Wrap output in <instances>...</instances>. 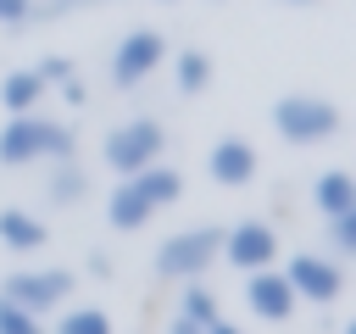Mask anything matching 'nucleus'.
<instances>
[{"label":"nucleus","instance_id":"nucleus-1","mask_svg":"<svg viewBox=\"0 0 356 334\" xmlns=\"http://www.w3.org/2000/svg\"><path fill=\"white\" fill-rule=\"evenodd\" d=\"M33 161H72V128L44 111H17L0 128V167H33Z\"/></svg>","mask_w":356,"mask_h":334},{"label":"nucleus","instance_id":"nucleus-2","mask_svg":"<svg viewBox=\"0 0 356 334\" xmlns=\"http://www.w3.org/2000/svg\"><path fill=\"white\" fill-rule=\"evenodd\" d=\"M339 106L328 100V95H312V89H295V95H278L273 100V128H278V139H289V145H323V139H334L339 134Z\"/></svg>","mask_w":356,"mask_h":334},{"label":"nucleus","instance_id":"nucleus-3","mask_svg":"<svg viewBox=\"0 0 356 334\" xmlns=\"http://www.w3.org/2000/svg\"><path fill=\"white\" fill-rule=\"evenodd\" d=\"M217 256H222V228L217 223H195V228H178V234H167L156 245V273L195 284Z\"/></svg>","mask_w":356,"mask_h":334},{"label":"nucleus","instance_id":"nucleus-4","mask_svg":"<svg viewBox=\"0 0 356 334\" xmlns=\"http://www.w3.org/2000/svg\"><path fill=\"white\" fill-rule=\"evenodd\" d=\"M161 150H167V128H161L156 117L117 122V128L106 134V145H100V156H106V167H111L117 178H134L139 167L161 161Z\"/></svg>","mask_w":356,"mask_h":334},{"label":"nucleus","instance_id":"nucleus-5","mask_svg":"<svg viewBox=\"0 0 356 334\" xmlns=\"http://www.w3.org/2000/svg\"><path fill=\"white\" fill-rule=\"evenodd\" d=\"M0 301H17L22 312H56L61 301H72V273L67 267H22L0 284Z\"/></svg>","mask_w":356,"mask_h":334},{"label":"nucleus","instance_id":"nucleus-6","mask_svg":"<svg viewBox=\"0 0 356 334\" xmlns=\"http://www.w3.org/2000/svg\"><path fill=\"white\" fill-rule=\"evenodd\" d=\"M278 273L289 278L295 301L328 306V301H339V295H345V267H339L334 256H312V250H300V256H289V262H284Z\"/></svg>","mask_w":356,"mask_h":334},{"label":"nucleus","instance_id":"nucleus-7","mask_svg":"<svg viewBox=\"0 0 356 334\" xmlns=\"http://www.w3.org/2000/svg\"><path fill=\"white\" fill-rule=\"evenodd\" d=\"M217 262H228V267H239V273H261V267H273V262H278V228L261 223V217L234 223V228L222 234V256H217Z\"/></svg>","mask_w":356,"mask_h":334},{"label":"nucleus","instance_id":"nucleus-8","mask_svg":"<svg viewBox=\"0 0 356 334\" xmlns=\"http://www.w3.org/2000/svg\"><path fill=\"white\" fill-rule=\"evenodd\" d=\"M161 61H167V39H161L156 28H134V33H122V45L111 50V84H117V89H134V84H145Z\"/></svg>","mask_w":356,"mask_h":334},{"label":"nucleus","instance_id":"nucleus-9","mask_svg":"<svg viewBox=\"0 0 356 334\" xmlns=\"http://www.w3.org/2000/svg\"><path fill=\"white\" fill-rule=\"evenodd\" d=\"M245 306L261 323H284L300 301H295V289H289V278L278 267H261V273H245Z\"/></svg>","mask_w":356,"mask_h":334},{"label":"nucleus","instance_id":"nucleus-10","mask_svg":"<svg viewBox=\"0 0 356 334\" xmlns=\"http://www.w3.org/2000/svg\"><path fill=\"white\" fill-rule=\"evenodd\" d=\"M256 167H261V156H256V145H250V139H239V134L217 139V145H211V156H206V173H211V184H222V189L250 184V178H256Z\"/></svg>","mask_w":356,"mask_h":334},{"label":"nucleus","instance_id":"nucleus-11","mask_svg":"<svg viewBox=\"0 0 356 334\" xmlns=\"http://www.w3.org/2000/svg\"><path fill=\"white\" fill-rule=\"evenodd\" d=\"M0 245H11L17 256H28V250H44V245H50V228H44L33 212L6 206V212H0Z\"/></svg>","mask_w":356,"mask_h":334},{"label":"nucleus","instance_id":"nucleus-12","mask_svg":"<svg viewBox=\"0 0 356 334\" xmlns=\"http://www.w3.org/2000/svg\"><path fill=\"white\" fill-rule=\"evenodd\" d=\"M312 206H317L323 217H345V212H356V178H350L345 167H328V173L312 184Z\"/></svg>","mask_w":356,"mask_h":334},{"label":"nucleus","instance_id":"nucleus-13","mask_svg":"<svg viewBox=\"0 0 356 334\" xmlns=\"http://www.w3.org/2000/svg\"><path fill=\"white\" fill-rule=\"evenodd\" d=\"M156 212H150V200L134 189V178H122L117 189H111V200H106V223L117 228V234H134V228H145Z\"/></svg>","mask_w":356,"mask_h":334},{"label":"nucleus","instance_id":"nucleus-14","mask_svg":"<svg viewBox=\"0 0 356 334\" xmlns=\"http://www.w3.org/2000/svg\"><path fill=\"white\" fill-rule=\"evenodd\" d=\"M134 189L150 200V212H161V206H172V200L184 195V173H178V167L150 161V167H139V173H134Z\"/></svg>","mask_w":356,"mask_h":334},{"label":"nucleus","instance_id":"nucleus-15","mask_svg":"<svg viewBox=\"0 0 356 334\" xmlns=\"http://www.w3.org/2000/svg\"><path fill=\"white\" fill-rule=\"evenodd\" d=\"M44 89H50V84H44L33 67H22V72H11V78L0 84V106H6L11 117H17V111H39V106H44Z\"/></svg>","mask_w":356,"mask_h":334},{"label":"nucleus","instance_id":"nucleus-16","mask_svg":"<svg viewBox=\"0 0 356 334\" xmlns=\"http://www.w3.org/2000/svg\"><path fill=\"white\" fill-rule=\"evenodd\" d=\"M172 72H178V89H184V95H200V89L211 84V56H206V50H178Z\"/></svg>","mask_w":356,"mask_h":334},{"label":"nucleus","instance_id":"nucleus-17","mask_svg":"<svg viewBox=\"0 0 356 334\" xmlns=\"http://www.w3.org/2000/svg\"><path fill=\"white\" fill-rule=\"evenodd\" d=\"M83 189H89V178L72 167V161H61L56 173H50V184H44V195H50V206H72V200H83Z\"/></svg>","mask_w":356,"mask_h":334},{"label":"nucleus","instance_id":"nucleus-18","mask_svg":"<svg viewBox=\"0 0 356 334\" xmlns=\"http://www.w3.org/2000/svg\"><path fill=\"white\" fill-rule=\"evenodd\" d=\"M178 317H189V323H200V328H206V323H217L222 312H217V295H211L206 284H189V289L178 295Z\"/></svg>","mask_w":356,"mask_h":334},{"label":"nucleus","instance_id":"nucleus-19","mask_svg":"<svg viewBox=\"0 0 356 334\" xmlns=\"http://www.w3.org/2000/svg\"><path fill=\"white\" fill-rule=\"evenodd\" d=\"M56 334H111V317L100 306H67L61 323H56Z\"/></svg>","mask_w":356,"mask_h":334},{"label":"nucleus","instance_id":"nucleus-20","mask_svg":"<svg viewBox=\"0 0 356 334\" xmlns=\"http://www.w3.org/2000/svg\"><path fill=\"white\" fill-rule=\"evenodd\" d=\"M0 334H44V323L33 312H22L17 301H0Z\"/></svg>","mask_w":356,"mask_h":334},{"label":"nucleus","instance_id":"nucleus-21","mask_svg":"<svg viewBox=\"0 0 356 334\" xmlns=\"http://www.w3.org/2000/svg\"><path fill=\"white\" fill-rule=\"evenodd\" d=\"M328 245H334L339 256H356V212H345V217H328Z\"/></svg>","mask_w":356,"mask_h":334},{"label":"nucleus","instance_id":"nucleus-22","mask_svg":"<svg viewBox=\"0 0 356 334\" xmlns=\"http://www.w3.org/2000/svg\"><path fill=\"white\" fill-rule=\"evenodd\" d=\"M33 17V0H0V22H28Z\"/></svg>","mask_w":356,"mask_h":334},{"label":"nucleus","instance_id":"nucleus-23","mask_svg":"<svg viewBox=\"0 0 356 334\" xmlns=\"http://www.w3.org/2000/svg\"><path fill=\"white\" fill-rule=\"evenodd\" d=\"M78 6H106V0H44V17H61V11H78Z\"/></svg>","mask_w":356,"mask_h":334},{"label":"nucleus","instance_id":"nucleus-24","mask_svg":"<svg viewBox=\"0 0 356 334\" xmlns=\"http://www.w3.org/2000/svg\"><path fill=\"white\" fill-rule=\"evenodd\" d=\"M167 334H206V328H200V323H189V317H172V328H167Z\"/></svg>","mask_w":356,"mask_h":334},{"label":"nucleus","instance_id":"nucleus-25","mask_svg":"<svg viewBox=\"0 0 356 334\" xmlns=\"http://www.w3.org/2000/svg\"><path fill=\"white\" fill-rule=\"evenodd\" d=\"M206 334H245V328H234V323H222V317H217V323H206Z\"/></svg>","mask_w":356,"mask_h":334},{"label":"nucleus","instance_id":"nucleus-26","mask_svg":"<svg viewBox=\"0 0 356 334\" xmlns=\"http://www.w3.org/2000/svg\"><path fill=\"white\" fill-rule=\"evenodd\" d=\"M284 6H312V0H284Z\"/></svg>","mask_w":356,"mask_h":334}]
</instances>
